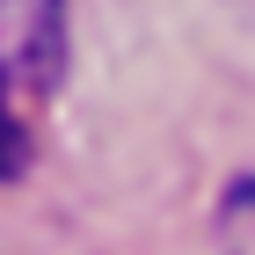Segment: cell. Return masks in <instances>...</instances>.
Returning <instances> with one entry per match:
<instances>
[{
  "label": "cell",
  "instance_id": "obj_2",
  "mask_svg": "<svg viewBox=\"0 0 255 255\" xmlns=\"http://www.w3.org/2000/svg\"><path fill=\"white\" fill-rule=\"evenodd\" d=\"M29 168V131H22V117L7 110V80H0V182L22 175Z\"/></svg>",
  "mask_w": 255,
  "mask_h": 255
},
{
  "label": "cell",
  "instance_id": "obj_1",
  "mask_svg": "<svg viewBox=\"0 0 255 255\" xmlns=\"http://www.w3.org/2000/svg\"><path fill=\"white\" fill-rule=\"evenodd\" d=\"M66 73V15L59 0H0V80L59 88Z\"/></svg>",
  "mask_w": 255,
  "mask_h": 255
}]
</instances>
